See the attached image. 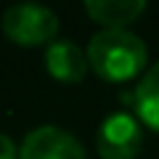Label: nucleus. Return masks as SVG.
Segmentation results:
<instances>
[{"instance_id": "nucleus-5", "label": "nucleus", "mask_w": 159, "mask_h": 159, "mask_svg": "<svg viewBox=\"0 0 159 159\" xmlns=\"http://www.w3.org/2000/svg\"><path fill=\"white\" fill-rule=\"evenodd\" d=\"M45 69L53 80L66 82V85H77L88 74V56L80 51L69 40H56L45 48Z\"/></svg>"}, {"instance_id": "nucleus-2", "label": "nucleus", "mask_w": 159, "mask_h": 159, "mask_svg": "<svg viewBox=\"0 0 159 159\" xmlns=\"http://www.w3.org/2000/svg\"><path fill=\"white\" fill-rule=\"evenodd\" d=\"M3 32L8 40L24 48L45 45L58 32V16L37 3H19L3 13Z\"/></svg>"}, {"instance_id": "nucleus-7", "label": "nucleus", "mask_w": 159, "mask_h": 159, "mask_svg": "<svg viewBox=\"0 0 159 159\" xmlns=\"http://www.w3.org/2000/svg\"><path fill=\"white\" fill-rule=\"evenodd\" d=\"M135 111L146 127L159 133V64H154L135 88Z\"/></svg>"}, {"instance_id": "nucleus-1", "label": "nucleus", "mask_w": 159, "mask_h": 159, "mask_svg": "<svg viewBox=\"0 0 159 159\" xmlns=\"http://www.w3.org/2000/svg\"><path fill=\"white\" fill-rule=\"evenodd\" d=\"M88 66L106 82H127L146 66V45L127 29H103L88 43Z\"/></svg>"}, {"instance_id": "nucleus-6", "label": "nucleus", "mask_w": 159, "mask_h": 159, "mask_svg": "<svg viewBox=\"0 0 159 159\" xmlns=\"http://www.w3.org/2000/svg\"><path fill=\"white\" fill-rule=\"evenodd\" d=\"M143 11H146L143 0H90L85 3V13L96 24H103L106 29H125Z\"/></svg>"}, {"instance_id": "nucleus-3", "label": "nucleus", "mask_w": 159, "mask_h": 159, "mask_svg": "<svg viewBox=\"0 0 159 159\" xmlns=\"http://www.w3.org/2000/svg\"><path fill=\"white\" fill-rule=\"evenodd\" d=\"M143 146L141 122L119 111L101 122L96 133V151L101 159H135Z\"/></svg>"}, {"instance_id": "nucleus-4", "label": "nucleus", "mask_w": 159, "mask_h": 159, "mask_svg": "<svg viewBox=\"0 0 159 159\" xmlns=\"http://www.w3.org/2000/svg\"><path fill=\"white\" fill-rule=\"evenodd\" d=\"M19 159H88L85 148L72 133L56 125L34 127L19 148Z\"/></svg>"}, {"instance_id": "nucleus-8", "label": "nucleus", "mask_w": 159, "mask_h": 159, "mask_svg": "<svg viewBox=\"0 0 159 159\" xmlns=\"http://www.w3.org/2000/svg\"><path fill=\"white\" fill-rule=\"evenodd\" d=\"M0 159H19V151L13 146V141L8 135H3V133H0Z\"/></svg>"}]
</instances>
